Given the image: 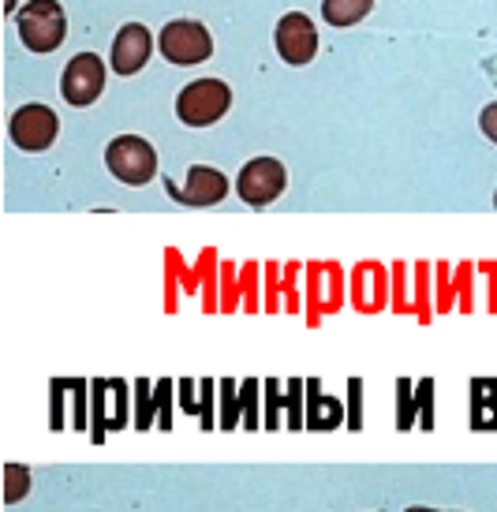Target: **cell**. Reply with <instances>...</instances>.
I'll list each match as a JSON object with an SVG mask.
<instances>
[{"mask_svg":"<svg viewBox=\"0 0 497 512\" xmlns=\"http://www.w3.org/2000/svg\"><path fill=\"white\" fill-rule=\"evenodd\" d=\"M374 0H322V15L329 27H352L363 15H370Z\"/></svg>","mask_w":497,"mask_h":512,"instance_id":"2e32d148","label":"cell"},{"mask_svg":"<svg viewBox=\"0 0 497 512\" xmlns=\"http://www.w3.org/2000/svg\"><path fill=\"white\" fill-rule=\"evenodd\" d=\"M101 90H105V64L94 53L71 57L68 68H64V79H60L64 101L75 105V109H86V105H94L101 98Z\"/></svg>","mask_w":497,"mask_h":512,"instance_id":"52a82bcc","label":"cell"},{"mask_svg":"<svg viewBox=\"0 0 497 512\" xmlns=\"http://www.w3.org/2000/svg\"><path fill=\"white\" fill-rule=\"evenodd\" d=\"M172 199H180L184 206H217L228 195V176L210 169V165H191L187 169L184 187H169Z\"/></svg>","mask_w":497,"mask_h":512,"instance_id":"30bf717a","label":"cell"},{"mask_svg":"<svg viewBox=\"0 0 497 512\" xmlns=\"http://www.w3.org/2000/svg\"><path fill=\"white\" fill-rule=\"evenodd\" d=\"M281 408H288V404H281V385L266 382V427L270 430L281 427Z\"/></svg>","mask_w":497,"mask_h":512,"instance_id":"cb8c5ba5","label":"cell"},{"mask_svg":"<svg viewBox=\"0 0 497 512\" xmlns=\"http://www.w3.org/2000/svg\"><path fill=\"white\" fill-rule=\"evenodd\" d=\"M19 42L30 53H53L68 38V15L60 8V0H30L23 12H15Z\"/></svg>","mask_w":497,"mask_h":512,"instance_id":"6da1fadb","label":"cell"},{"mask_svg":"<svg viewBox=\"0 0 497 512\" xmlns=\"http://www.w3.org/2000/svg\"><path fill=\"white\" fill-rule=\"evenodd\" d=\"M4 475H8V490H4V501L15 505L30 490V471L19 468V464H4Z\"/></svg>","mask_w":497,"mask_h":512,"instance_id":"ac0fdd59","label":"cell"},{"mask_svg":"<svg viewBox=\"0 0 497 512\" xmlns=\"http://www.w3.org/2000/svg\"><path fill=\"white\" fill-rule=\"evenodd\" d=\"M453 307V281H449V266H438V311Z\"/></svg>","mask_w":497,"mask_h":512,"instance_id":"f1b7e54d","label":"cell"},{"mask_svg":"<svg viewBox=\"0 0 497 512\" xmlns=\"http://www.w3.org/2000/svg\"><path fill=\"white\" fill-rule=\"evenodd\" d=\"M169 382H157V404H161V427H172V412H169Z\"/></svg>","mask_w":497,"mask_h":512,"instance_id":"e575fe53","label":"cell"},{"mask_svg":"<svg viewBox=\"0 0 497 512\" xmlns=\"http://www.w3.org/2000/svg\"><path fill=\"white\" fill-rule=\"evenodd\" d=\"M408 266H404V262H397V266H393V281H397V292H393V311H400V314H408L412 311V303H408Z\"/></svg>","mask_w":497,"mask_h":512,"instance_id":"603a6c76","label":"cell"},{"mask_svg":"<svg viewBox=\"0 0 497 512\" xmlns=\"http://www.w3.org/2000/svg\"><path fill=\"white\" fill-rule=\"evenodd\" d=\"M255 389H258V382H243V408H247V419H243V427H247V430H255V427H258Z\"/></svg>","mask_w":497,"mask_h":512,"instance_id":"f546056e","label":"cell"},{"mask_svg":"<svg viewBox=\"0 0 497 512\" xmlns=\"http://www.w3.org/2000/svg\"><path fill=\"white\" fill-rule=\"evenodd\" d=\"M479 128H483L486 139H490V143L497 146V101L483 109V116H479Z\"/></svg>","mask_w":497,"mask_h":512,"instance_id":"d6a6232c","label":"cell"},{"mask_svg":"<svg viewBox=\"0 0 497 512\" xmlns=\"http://www.w3.org/2000/svg\"><path fill=\"white\" fill-rule=\"evenodd\" d=\"M232 105V90L221 79H195L180 90L176 98V116L184 120L187 128H210Z\"/></svg>","mask_w":497,"mask_h":512,"instance_id":"7a4b0ae2","label":"cell"},{"mask_svg":"<svg viewBox=\"0 0 497 512\" xmlns=\"http://www.w3.org/2000/svg\"><path fill=\"white\" fill-rule=\"evenodd\" d=\"M105 165L120 184L142 187L157 176V150L142 135H120L105 146Z\"/></svg>","mask_w":497,"mask_h":512,"instance_id":"3957f363","label":"cell"},{"mask_svg":"<svg viewBox=\"0 0 497 512\" xmlns=\"http://www.w3.org/2000/svg\"><path fill=\"white\" fill-rule=\"evenodd\" d=\"M389 303V270L382 262H359L352 270V307L363 314H378Z\"/></svg>","mask_w":497,"mask_h":512,"instance_id":"9c48e42d","label":"cell"},{"mask_svg":"<svg viewBox=\"0 0 497 512\" xmlns=\"http://www.w3.org/2000/svg\"><path fill=\"white\" fill-rule=\"evenodd\" d=\"M221 400H225V419H221V427H236V419H240V412H236V385L232 382H221Z\"/></svg>","mask_w":497,"mask_h":512,"instance_id":"4316f807","label":"cell"},{"mask_svg":"<svg viewBox=\"0 0 497 512\" xmlns=\"http://www.w3.org/2000/svg\"><path fill=\"white\" fill-rule=\"evenodd\" d=\"M277 273H281V266H273L266 270V299H270V311H277Z\"/></svg>","mask_w":497,"mask_h":512,"instance_id":"8d00e7d4","label":"cell"},{"mask_svg":"<svg viewBox=\"0 0 497 512\" xmlns=\"http://www.w3.org/2000/svg\"><path fill=\"white\" fill-rule=\"evenodd\" d=\"M135 393H139V412H135V427H139V430H150V423H154L157 389H150V382H146V378H139V382H135Z\"/></svg>","mask_w":497,"mask_h":512,"instance_id":"e0dca14e","label":"cell"},{"mask_svg":"<svg viewBox=\"0 0 497 512\" xmlns=\"http://www.w3.org/2000/svg\"><path fill=\"white\" fill-rule=\"evenodd\" d=\"M277 53H281L284 64L292 68H303L311 64L314 53H318V30H314L311 15L303 12H288L277 23Z\"/></svg>","mask_w":497,"mask_h":512,"instance_id":"ba28073f","label":"cell"},{"mask_svg":"<svg viewBox=\"0 0 497 512\" xmlns=\"http://www.w3.org/2000/svg\"><path fill=\"white\" fill-rule=\"evenodd\" d=\"M494 206H497V191H494Z\"/></svg>","mask_w":497,"mask_h":512,"instance_id":"f35d334b","label":"cell"},{"mask_svg":"<svg viewBox=\"0 0 497 512\" xmlns=\"http://www.w3.org/2000/svg\"><path fill=\"white\" fill-rule=\"evenodd\" d=\"M307 400H311V412H307V427L311 430H333V427H341V404L333 397H326L322 389H318V382H307Z\"/></svg>","mask_w":497,"mask_h":512,"instance_id":"9a60e30c","label":"cell"},{"mask_svg":"<svg viewBox=\"0 0 497 512\" xmlns=\"http://www.w3.org/2000/svg\"><path fill=\"white\" fill-rule=\"evenodd\" d=\"M157 49L176 68H191V64H202V60L213 57V38L210 30L195 23V19H172L169 27L161 30Z\"/></svg>","mask_w":497,"mask_h":512,"instance_id":"277c9868","label":"cell"},{"mask_svg":"<svg viewBox=\"0 0 497 512\" xmlns=\"http://www.w3.org/2000/svg\"><path fill=\"white\" fill-rule=\"evenodd\" d=\"M471 430H497V378L471 382Z\"/></svg>","mask_w":497,"mask_h":512,"instance_id":"5bb4252c","label":"cell"},{"mask_svg":"<svg viewBox=\"0 0 497 512\" xmlns=\"http://www.w3.org/2000/svg\"><path fill=\"white\" fill-rule=\"evenodd\" d=\"M49 389H53V423H49V427L60 430V427H64V397H68V382H60V378H57Z\"/></svg>","mask_w":497,"mask_h":512,"instance_id":"83f0119b","label":"cell"},{"mask_svg":"<svg viewBox=\"0 0 497 512\" xmlns=\"http://www.w3.org/2000/svg\"><path fill=\"white\" fill-rule=\"evenodd\" d=\"M128 427V385L124 382H94V438L105 430Z\"/></svg>","mask_w":497,"mask_h":512,"instance_id":"7c38bea8","label":"cell"},{"mask_svg":"<svg viewBox=\"0 0 497 512\" xmlns=\"http://www.w3.org/2000/svg\"><path fill=\"white\" fill-rule=\"evenodd\" d=\"M213 382H202V430L213 427Z\"/></svg>","mask_w":497,"mask_h":512,"instance_id":"836d02e7","label":"cell"},{"mask_svg":"<svg viewBox=\"0 0 497 512\" xmlns=\"http://www.w3.org/2000/svg\"><path fill=\"white\" fill-rule=\"evenodd\" d=\"M303 389H307V382H299V378H292V382H288V412H284V423H288L292 430L303 427V408H299Z\"/></svg>","mask_w":497,"mask_h":512,"instance_id":"44dd1931","label":"cell"},{"mask_svg":"<svg viewBox=\"0 0 497 512\" xmlns=\"http://www.w3.org/2000/svg\"><path fill=\"white\" fill-rule=\"evenodd\" d=\"M426 299H430V266H426V262H419V266H415V314H419V322H426V318H430Z\"/></svg>","mask_w":497,"mask_h":512,"instance_id":"d6986e66","label":"cell"},{"mask_svg":"<svg viewBox=\"0 0 497 512\" xmlns=\"http://www.w3.org/2000/svg\"><path fill=\"white\" fill-rule=\"evenodd\" d=\"M471 273H475L471 262H464V266L456 270V285H460V292H464V303H460L464 311H471Z\"/></svg>","mask_w":497,"mask_h":512,"instance_id":"1f68e13d","label":"cell"},{"mask_svg":"<svg viewBox=\"0 0 497 512\" xmlns=\"http://www.w3.org/2000/svg\"><path fill=\"white\" fill-rule=\"evenodd\" d=\"M419 404H423V430H434V382H419Z\"/></svg>","mask_w":497,"mask_h":512,"instance_id":"484cf974","label":"cell"},{"mask_svg":"<svg viewBox=\"0 0 497 512\" xmlns=\"http://www.w3.org/2000/svg\"><path fill=\"white\" fill-rule=\"evenodd\" d=\"M15 8H19V0H4V12L15 15Z\"/></svg>","mask_w":497,"mask_h":512,"instance_id":"74e56055","label":"cell"},{"mask_svg":"<svg viewBox=\"0 0 497 512\" xmlns=\"http://www.w3.org/2000/svg\"><path fill=\"white\" fill-rule=\"evenodd\" d=\"M232 270H236V266H225V303H221V311H232V307H236V299H240V292H236V285H232Z\"/></svg>","mask_w":497,"mask_h":512,"instance_id":"d590c367","label":"cell"},{"mask_svg":"<svg viewBox=\"0 0 497 512\" xmlns=\"http://www.w3.org/2000/svg\"><path fill=\"white\" fill-rule=\"evenodd\" d=\"M288 187V172L277 157H255L240 169L236 191L247 206H270L273 199H281V191Z\"/></svg>","mask_w":497,"mask_h":512,"instance_id":"8992f818","label":"cell"},{"mask_svg":"<svg viewBox=\"0 0 497 512\" xmlns=\"http://www.w3.org/2000/svg\"><path fill=\"white\" fill-rule=\"evenodd\" d=\"M348 427L363 430V382L348 378Z\"/></svg>","mask_w":497,"mask_h":512,"instance_id":"ffe728a7","label":"cell"},{"mask_svg":"<svg viewBox=\"0 0 497 512\" xmlns=\"http://www.w3.org/2000/svg\"><path fill=\"white\" fill-rule=\"evenodd\" d=\"M255 262L243 266V296H247V311H258V299H255Z\"/></svg>","mask_w":497,"mask_h":512,"instance_id":"4dcf8cb0","label":"cell"},{"mask_svg":"<svg viewBox=\"0 0 497 512\" xmlns=\"http://www.w3.org/2000/svg\"><path fill=\"white\" fill-rule=\"evenodd\" d=\"M213 262H217V255L213 251H206L202 255V273H206V299H202V311H221V303H217V292H213V277H217V270H213Z\"/></svg>","mask_w":497,"mask_h":512,"instance_id":"7402d4cb","label":"cell"},{"mask_svg":"<svg viewBox=\"0 0 497 512\" xmlns=\"http://www.w3.org/2000/svg\"><path fill=\"white\" fill-rule=\"evenodd\" d=\"M154 53V38L142 23H128L120 27V34L113 38V72L116 75H135L146 68V60Z\"/></svg>","mask_w":497,"mask_h":512,"instance_id":"8fae6325","label":"cell"},{"mask_svg":"<svg viewBox=\"0 0 497 512\" xmlns=\"http://www.w3.org/2000/svg\"><path fill=\"white\" fill-rule=\"evenodd\" d=\"M311 303L318 311H337L344 299V288H341V266L337 262H314L311 266Z\"/></svg>","mask_w":497,"mask_h":512,"instance_id":"4fadbf2b","label":"cell"},{"mask_svg":"<svg viewBox=\"0 0 497 512\" xmlns=\"http://www.w3.org/2000/svg\"><path fill=\"white\" fill-rule=\"evenodd\" d=\"M8 135L19 150L27 154H42L49 146L57 143L60 135V120L49 105H23L12 113V124H8Z\"/></svg>","mask_w":497,"mask_h":512,"instance_id":"5b68a950","label":"cell"},{"mask_svg":"<svg viewBox=\"0 0 497 512\" xmlns=\"http://www.w3.org/2000/svg\"><path fill=\"white\" fill-rule=\"evenodd\" d=\"M400 419H397V427L400 430H412L415 423V415H412V382L408 378H400Z\"/></svg>","mask_w":497,"mask_h":512,"instance_id":"d4e9b609","label":"cell"}]
</instances>
